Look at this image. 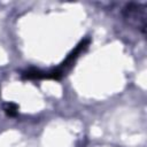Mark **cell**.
<instances>
[{"label":"cell","mask_w":147,"mask_h":147,"mask_svg":"<svg viewBox=\"0 0 147 147\" xmlns=\"http://www.w3.org/2000/svg\"><path fill=\"white\" fill-rule=\"evenodd\" d=\"M124 15H125V18L130 20V22L131 21H137V18H138L139 24L145 30V28H146V9H145L144 6L130 3L125 7Z\"/></svg>","instance_id":"cell-1"},{"label":"cell","mask_w":147,"mask_h":147,"mask_svg":"<svg viewBox=\"0 0 147 147\" xmlns=\"http://www.w3.org/2000/svg\"><path fill=\"white\" fill-rule=\"evenodd\" d=\"M17 110H18V107L13 102L6 103V106H5V111H6V114L8 116H11V117L16 116L17 115Z\"/></svg>","instance_id":"cell-2"}]
</instances>
